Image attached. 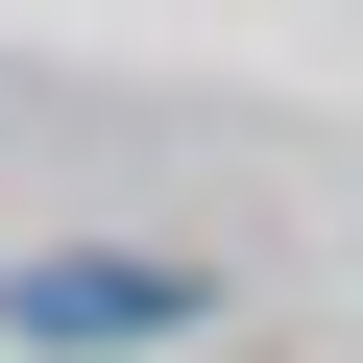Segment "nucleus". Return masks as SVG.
Wrapping results in <instances>:
<instances>
[{"mask_svg": "<svg viewBox=\"0 0 363 363\" xmlns=\"http://www.w3.org/2000/svg\"><path fill=\"white\" fill-rule=\"evenodd\" d=\"M218 267H145V242H73V267H0V339L25 363H145V339H194Z\"/></svg>", "mask_w": 363, "mask_h": 363, "instance_id": "1", "label": "nucleus"}]
</instances>
